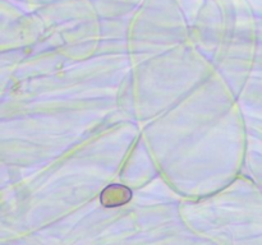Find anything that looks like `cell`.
I'll use <instances>...</instances> for the list:
<instances>
[{
    "label": "cell",
    "mask_w": 262,
    "mask_h": 245,
    "mask_svg": "<svg viewBox=\"0 0 262 245\" xmlns=\"http://www.w3.org/2000/svg\"><path fill=\"white\" fill-rule=\"evenodd\" d=\"M132 197V193L128 188L122 185H110L102 191L101 202L107 207L120 206L128 202Z\"/></svg>",
    "instance_id": "1"
}]
</instances>
